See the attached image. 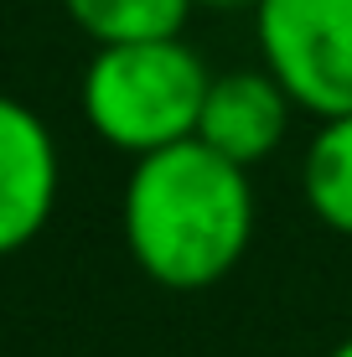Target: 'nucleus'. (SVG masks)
Masks as SVG:
<instances>
[{
  "instance_id": "f257e3e1",
  "label": "nucleus",
  "mask_w": 352,
  "mask_h": 357,
  "mask_svg": "<svg viewBox=\"0 0 352 357\" xmlns=\"http://www.w3.org/2000/svg\"><path fill=\"white\" fill-rule=\"evenodd\" d=\"M119 233L151 285L192 295L234 275L254 243V181L197 135L135 155Z\"/></svg>"
},
{
  "instance_id": "f03ea898",
  "label": "nucleus",
  "mask_w": 352,
  "mask_h": 357,
  "mask_svg": "<svg viewBox=\"0 0 352 357\" xmlns=\"http://www.w3.org/2000/svg\"><path fill=\"white\" fill-rule=\"evenodd\" d=\"M208 83L213 73L197 47H187V36L93 47L78 83V104L104 145L125 155H151L197 135Z\"/></svg>"
},
{
  "instance_id": "7ed1b4c3",
  "label": "nucleus",
  "mask_w": 352,
  "mask_h": 357,
  "mask_svg": "<svg viewBox=\"0 0 352 357\" xmlns=\"http://www.w3.org/2000/svg\"><path fill=\"white\" fill-rule=\"evenodd\" d=\"M254 42L296 109L352 114V0H259Z\"/></svg>"
},
{
  "instance_id": "20e7f679",
  "label": "nucleus",
  "mask_w": 352,
  "mask_h": 357,
  "mask_svg": "<svg viewBox=\"0 0 352 357\" xmlns=\"http://www.w3.org/2000/svg\"><path fill=\"white\" fill-rule=\"evenodd\" d=\"M57 140L47 119L0 93V259L21 254L57 207Z\"/></svg>"
},
{
  "instance_id": "39448f33",
  "label": "nucleus",
  "mask_w": 352,
  "mask_h": 357,
  "mask_svg": "<svg viewBox=\"0 0 352 357\" xmlns=\"http://www.w3.org/2000/svg\"><path fill=\"white\" fill-rule=\"evenodd\" d=\"M290 93L280 89L270 68H228L213 73L208 98H202V119H197V140L213 145L217 155H228L234 166H264L290 135Z\"/></svg>"
},
{
  "instance_id": "423d86ee",
  "label": "nucleus",
  "mask_w": 352,
  "mask_h": 357,
  "mask_svg": "<svg viewBox=\"0 0 352 357\" xmlns=\"http://www.w3.org/2000/svg\"><path fill=\"white\" fill-rule=\"evenodd\" d=\"M300 197L332 233L352 238V114L316 125L300 155Z\"/></svg>"
},
{
  "instance_id": "0eeeda50",
  "label": "nucleus",
  "mask_w": 352,
  "mask_h": 357,
  "mask_svg": "<svg viewBox=\"0 0 352 357\" xmlns=\"http://www.w3.org/2000/svg\"><path fill=\"white\" fill-rule=\"evenodd\" d=\"M63 10L93 47H125L181 36L197 0H63Z\"/></svg>"
},
{
  "instance_id": "6e6552de",
  "label": "nucleus",
  "mask_w": 352,
  "mask_h": 357,
  "mask_svg": "<svg viewBox=\"0 0 352 357\" xmlns=\"http://www.w3.org/2000/svg\"><path fill=\"white\" fill-rule=\"evenodd\" d=\"M197 6H208V10H238V6H259V0H197Z\"/></svg>"
},
{
  "instance_id": "1a4fd4ad",
  "label": "nucleus",
  "mask_w": 352,
  "mask_h": 357,
  "mask_svg": "<svg viewBox=\"0 0 352 357\" xmlns=\"http://www.w3.org/2000/svg\"><path fill=\"white\" fill-rule=\"evenodd\" d=\"M326 357H352V337H342V342H337V347L326 352Z\"/></svg>"
}]
</instances>
